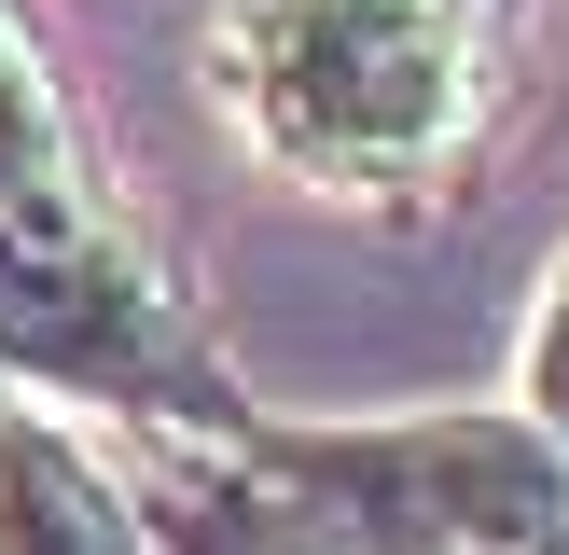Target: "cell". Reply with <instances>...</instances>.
<instances>
[{"mask_svg":"<svg viewBox=\"0 0 569 555\" xmlns=\"http://www.w3.org/2000/svg\"><path fill=\"white\" fill-rule=\"evenodd\" d=\"M209 98L278 181L431 209L515 98V0H222Z\"/></svg>","mask_w":569,"mask_h":555,"instance_id":"6da1fadb","label":"cell"},{"mask_svg":"<svg viewBox=\"0 0 569 555\" xmlns=\"http://www.w3.org/2000/svg\"><path fill=\"white\" fill-rule=\"evenodd\" d=\"M0 389L181 444H250L264 416L98 181H0Z\"/></svg>","mask_w":569,"mask_h":555,"instance_id":"7a4b0ae2","label":"cell"},{"mask_svg":"<svg viewBox=\"0 0 569 555\" xmlns=\"http://www.w3.org/2000/svg\"><path fill=\"white\" fill-rule=\"evenodd\" d=\"M250 458L361 555H569V444L515 389L417 416H250Z\"/></svg>","mask_w":569,"mask_h":555,"instance_id":"3957f363","label":"cell"},{"mask_svg":"<svg viewBox=\"0 0 569 555\" xmlns=\"http://www.w3.org/2000/svg\"><path fill=\"white\" fill-rule=\"evenodd\" d=\"M139 514H153V555H361L320 500H292L250 444H181V431H126Z\"/></svg>","mask_w":569,"mask_h":555,"instance_id":"277c9868","label":"cell"},{"mask_svg":"<svg viewBox=\"0 0 569 555\" xmlns=\"http://www.w3.org/2000/svg\"><path fill=\"white\" fill-rule=\"evenodd\" d=\"M0 555H153L139 472L56 403H0Z\"/></svg>","mask_w":569,"mask_h":555,"instance_id":"5b68a950","label":"cell"},{"mask_svg":"<svg viewBox=\"0 0 569 555\" xmlns=\"http://www.w3.org/2000/svg\"><path fill=\"white\" fill-rule=\"evenodd\" d=\"M0 181H98V167H83V125H70V98H56L42 42H28L14 14H0Z\"/></svg>","mask_w":569,"mask_h":555,"instance_id":"8992f818","label":"cell"},{"mask_svg":"<svg viewBox=\"0 0 569 555\" xmlns=\"http://www.w3.org/2000/svg\"><path fill=\"white\" fill-rule=\"evenodd\" d=\"M515 403L569 444V250L542 264V292H528V333H515Z\"/></svg>","mask_w":569,"mask_h":555,"instance_id":"52a82bcc","label":"cell"}]
</instances>
